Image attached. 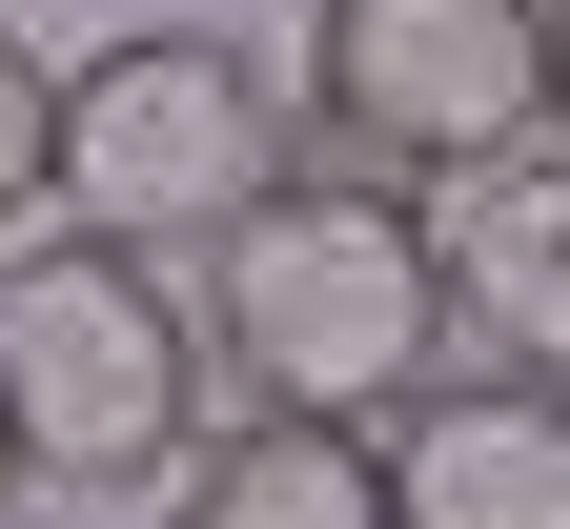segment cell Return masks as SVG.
I'll return each mask as SVG.
<instances>
[{"label":"cell","instance_id":"6da1fadb","mask_svg":"<svg viewBox=\"0 0 570 529\" xmlns=\"http://www.w3.org/2000/svg\"><path fill=\"white\" fill-rule=\"evenodd\" d=\"M184 326H204V388L225 408H306V428H387L428 366H449V224L428 184H346V164H285L265 204H225L184 245Z\"/></svg>","mask_w":570,"mask_h":529},{"label":"cell","instance_id":"7a4b0ae2","mask_svg":"<svg viewBox=\"0 0 570 529\" xmlns=\"http://www.w3.org/2000/svg\"><path fill=\"white\" fill-rule=\"evenodd\" d=\"M204 326H184V285L142 265V245H0V469L21 489H164L184 448H204Z\"/></svg>","mask_w":570,"mask_h":529},{"label":"cell","instance_id":"3957f363","mask_svg":"<svg viewBox=\"0 0 570 529\" xmlns=\"http://www.w3.org/2000/svg\"><path fill=\"white\" fill-rule=\"evenodd\" d=\"M285 123H326L346 184H428L550 143V0H306V82Z\"/></svg>","mask_w":570,"mask_h":529},{"label":"cell","instance_id":"277c9868","mask_svg":"<svg viewBox=\"0 0 570 529\" xmlns=\"http://www.w3.org/2000/svg\"><path fill=\"white\" fill-rule=\"evenodd\" d=\"M285 184V82L245 41H204V21H142L102 61H61V204H82V245H204L225 204Z\"/></svg>","mask_w":570,"mask_h":529},{"label":"cell","instance_id":"5b68a950","mask_svg":"<svg viewBox=\"0 0 570 529\" xmlns=\"http://www.w3.org/2000/svg\"><path fill=\"white\" fill-rule=\"evenodd\" d=\"M387 529H570V388L550 366H428L387 408Z\"/></svg>","mask_w":570,"mask_h":529},{"label":"cell","instance_id":"8992f818","mask_svg":"<svg viewBox=\"0 0 570 529\" xmlns=\"http://www.w3.org/2000/svg\"><path fill=\"white\" fill-rule=\"evenodd\" d=\"M428 224H449V326H489L510 366H550V388H570V143L469 164Z\"/></svg>","mask_w":570,"mask_h":529},{"label":"cell","instance_id":"52a82bcc","mask_svg":"<svg viewBox=\"0 0 570 529\" xmlns=\"http://www.w3.org/2000/svg\"><path fill=\"white\" fill-rule=\"evenodd\" d=\"M164 529H387V428L225 408V428L164 469Z\"/></svg>","mask_w":570,"mask_h":529},{"label":"cell","instance_id":"ba28073f","mask_svg":"<svg viewBox=\"0 0 570 529\" xmlns=\"http://www.w3.org/2000/svg\"><path fill=\"white\" fill-rule=\"evenodd\" d=\"M41 204H61V61L0 21V245H21Z\"/></svg>","mask_w":570,"mask_h":529},{"label":"cell","instance_id":"9c48e42d","mask_svg":"<svg viewBox=\"0 0 570 529\" xmlns=\"http://www.w3.org/2000/svg\"><path fill=\"white\" fill-rule=\"evenodd\" d=\"M550 143H570V0H550Z\"/></svg>","mask_w":570,"mask_h":529}]
</instances>
